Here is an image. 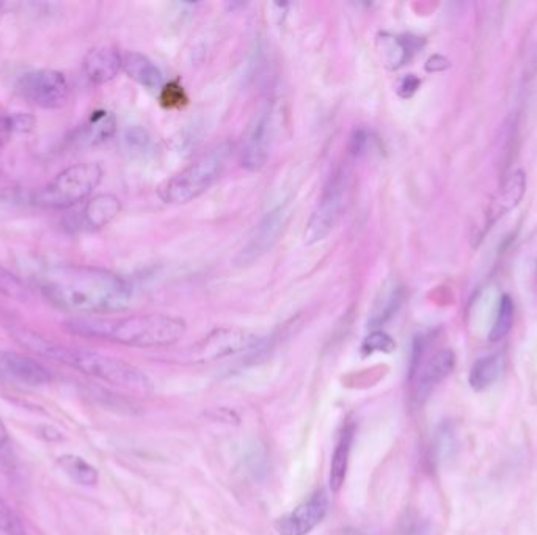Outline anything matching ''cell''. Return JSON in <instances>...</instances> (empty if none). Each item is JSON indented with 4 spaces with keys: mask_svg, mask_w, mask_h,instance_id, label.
<instances>
[{
    "mask_svg": "<svg viewBox=\"0 0 537 535\" xmlns=\"http://www.w3.org/2000/svg\"><path fill=\"white\" fill-rule=\"evenodd\" d=\"M41 292L57 308L85 316L121 313L132 300L131 286L117 273L77 264L46 270Z\"/></svg>",
    "mask_w": 537,
    "mask_h": 535,
    "instance_id": "cell-1",
    "label": "cell"
},
{
    "mask_svg": "<svg viewBox=\"0 0 537 535\" xmlns=\"http://www.w3.org/2000/svg\"><path fill=\"white\" fill-rule=\"evenodd\" d=\"M11 335L16 339V343L33 354L70 366L92 379L101 380L140 396H147L153 391L150 377L128 361L99 354L95 350L55 343L52 339L44 338L27 328H13Z\"/></svg>",
    "mask_w": 537,
    "mask_h": 535,
    "instance_id": "cell-2",
    "label": "cell"
},
{
    "mask_svg": "<svg viewBox=\"0 0 537 535\" xmlns=\"http://www.w3.org/2000/svg\"><path fill=\"white\" fill-rule=\"evenodd\" d=\"M74 335L103 339L128 347H165L178 343L186 333V322L165 314L128 317H77L66 322Z\"/></svg>",
    "mask_w": 537,
    "mask_h": 535,
    "instance_id": "cell-3",
    "label": "cell"
},
{
    "mask_svg": "<svg viewBox=\"0 0 537 535\" xmlns=\"http://www.w3.org/2000/svg\"><path fill=\"white\" fill-rule=\"evenodd\" d=\"M233 154V145L223 142L203 154L200 159L184 168L183 172L170 178L161 187V198L165 203L187 204L208 192L225 172Z\"/></svg>",
    "mask_w": 537,
    "mask_h": 535,
    "instance_id": "cell-4",
    "label": "cell"
},
{
    "mask_svg": "<svg viewBox=\"0 0 537 535\" xmlns=\"http://www.w3.org/2000/svg\"><path fill=\"white\" fill-rule=\"evenodd\" d=\"M103 179V168L96 162H82L63 170L35 197L41 208L66 209L92 195Z\"/></svg>",
    "mask_w": 537,
    "mask_h": 535,
    "instance_id": "cell-5",
    "label": "cell"
},
{
    "mask_svg": "<svg viewBox=\"0 0 537 535\" xmlns=\"http://www.w3.org/2000/svg\"><path fill=\"white\" fill-rule=\"evenodd\" d=\"M351 172L348 165H340L333 170L322 189L315 211L305 228V244L313 245L324 241L340 222L346 200H348Z\"/></svg>",
    "mask_w": 537,
    "mask_h": 535,
    "instance_id": "cell-6",
    "label": "cell"
},
{
    "mask_svg": "<svg viewBox=\"0 0 537 535\" xmlns=\"http://www.w3.org/2000/svg\"><path fill=\"white\" fill-rule=\"evenodd\" d=\"M426 350V341L423 338L417 339L413 347L412 366H410V382H412V399L415 404H423L435 386L440 385L443 380L451 374L454 369L453 350H437L429 358H423Z\"/></svg>",
    "mask_w": 537,
    "mask_h": 535,
    "instance_id": "cell-7",
    "label": "cell"
},
{
    "mask_svg": "<svg viewBox=\"0 0 537 535\" xmlns=\"http://www.w3.org/2000/svg\"><path fill=\"white\" fill-rule=\"evenodd\" d=\"M277 132V110L274 102H267L255 113L242 142L241 162L247 172H260L271 156L272 143Z\"/></svg>",
    "mask_w": 537,
    "mask_h": 535,
    "instance_id": "cell-8",
    "label": "cell"
},
{
    "mask_svg": "<svg viewBox=\"0 0 537 535\" xmlns=\"http://www.w3.org/2000/svg\"><path fill=\"white\" fill-rule=\"evenodd\" d=\"M16 91L32 106L44 110L62 109L70 98V87L55 70L27 71L16 82Z\"/></svg>",
    "mask_w": 537,
    "mask_h": 535,
    "instance_id": "cell-9",
    "label": "cell"
},
{
    "mask_svg": "<svg viewBox=\"0 0 537 535\" xmlns=\"http://www.w3.org/2000/svg\"><path fill=\"white\" fill-rule=\"evenodd\" d=\"M263 344V339L255 333L239 328H219L209 333L200 343L190 350V358L195 363H209L230 355L242 354L256 349Z\"/></svg>",
    "mask_w": 537,
    "mask_h": 535,
    "instance_id": "cell-10",
    "label": "cell"
},
{
    "mask_svg": "<svg viewBox=\"0 0 537 535\" xmlns=\"http://www.w3.org/2000/svg\"><path fill=\"white\" fill-rule=\"evenodd\" d=\"M286 220H288V212L285 206H278L267 212L260 223L253 228L252 234L239 252L236 266H252L255 261L271 252L285 230Z\"/></svg>",
    "mask_w": 537,
    "mask_h": 535,
    "instance_id": "cell-11",
    "label": "cell"
},
{
    "mask_svg": "<svg viewBox=\"0 0 537 535\" xmlns=\"http://www.w3.org/2000/svg\"><path fill=\"white\" fill-rule=\"evenodd\" d=\"M0 380L13 385L37 388L48 385L52 380V374L35 358L13 350L0 349Z\"/></svg>",
    "mask_w": 537,
    "mask_h": 535,
    "instance_id": "cell-12",
    "label": "cell"
},
{
    "mask_svg": "<svg viewBox=\"0 0 537 535\" xmlns=\"http://www.w3.org/2000/svg\"><path fill=\"white\" fill-rule=\"evenodd\" d=\"M329 510V496L326 490H316L304 503L299 504L293 512L277 521L280 535H307L326 518Z\"/></svg>",
    "mask_w": 537,
    "mask_h": 535,
    "instance_id": "cell-13",
    "label": "cell"
},
{
    "mask_svg": "<svg viewBox=\"0 0 537 535\" xmlns=\"http://www.w3.org/2000/svg\"><path fill=\"white\" fill-rule=\"evenodd\" d=\"M123 70V55L109 46L92 49L85 55L84 73L88 81L96 85L114 81Z\"/></svg>",
    "mask_w": 537,
    "mask_h": 535,
    "instance_id": "cell-14",
    "label": "cell"
},
{
    "mask_svg": "<svg viewBox=\"0 0 537 535\" xmlns=\"http://www.w3.org/2000/svg\"><path fill=\"white\" fill-rule=\"evenodd\" d=\"M123 70L132 81L148 90H158L164 84V76L158 66L139 52H128L123 55Z\"/></svg>",
    "mask_w": 537,
    "mask_h": 535,
    "instance_id": "cell-15",
    "label": "cell"
},
{
    "mask_svg": "<svg viewBox=\"0 0 537 535\" xmlns=\"http://www.w3.org/2000/svg\"><path fill=\"white\" fill-rule=\"evenodd\" d=\"M121 203L112 193H101L85 204L82 211V223L90 230H99L109 225L120 214Z\"/></svg>",
    "mask_w": 537,
    "mask_h": 535,
    "instance_id": "cell-16",
    "label": "cell"
},
{
    "mask_svg": "<svg viewBox=\"0 0 537 535\" xmlns=\"http://www.w3.org/2000/svg\"><path fill=\"white\" fill-rule=\"evenodd\" d=\"M355 427L348 424L338 438L337 448L333 451L332 463H330V488L333 493H338L346 481L348 474L349 457H351L352 443H354Z\"/></svg>",
    "mask_w": 537,
    "mask_h": 535,
    "instance_id": "cell-17",
    "label": "cell"
},
{
    "mask_svg": "<svg viewBox=\"0 0 537 535\" xmlns=\"http://www.w3.org/2000/svg\"><path fill=\"white\" fill-rule=\"evenodd\" d=\"M404 302V289L398 284H390L380 291L379 297L374 302L373 310L369 314L368 327L371 330L384 327L391 317L398 313Z\"/></svg>",
    "mask_w": 537,
    "mask_h": 535,
    "instance_id": "cell-18",
    "label": "cell"
},
{
    "mask_svg": "<svg viewBox=\"0 0 537 535\" xmlns=\"http://www.w3.org/2000/svg\"><path fill=\"white\" fill-rule=\"evenodd\" d=\"M380 44H382L385 62L390 68L396 70V68L412 59V55L423 46V40L418 37H410V35H407V37L382 35Z\"/></svg>",
    "mask_w": 537,
    "mask_h": 535,
    "instance_id": "cell-19",
    "label": "cell"
},
{
    "mask_svg": "<svg viewBox=\"0 0 537 535\" xmlns=\"http://www.w3.org/2000/svg\"><path fill=\"white\" fill-rule=\"evenodd\" d=\"M503 371H505V355L494 354L479 358L470 371V385L476 391L486 390L500 379Z\"/></svg>",
    "mask_w": 537,
    "mask_h": 535,
    "instance_id": "cell-20",
    "label": "cell"
},
{
    "mask_svg": "<svg viewBox=\"0 0 537 535\" xmlns=\"http://www.w3.org/2000/svg\"><path fill=\"white\" fill-rule=\"evenodd\" d=\"M115 129H117V120H115L114 113L98 110L82 128L79 139L87 145H98L110 139L115 134Z\"/></svg>",
    "mask_w": 537,
    "mask_h": 535,
    "instance_id": "cell-21",
    "label": "cell"
},
{
    "mask_svg": "<svg viewBox=\"0 0 537 535\" xmlns=\"http://www.w3.org/2000/svg\"><path fill=\"white\" fill-rule=\"evenodd\" d=\"M57 463H59L60 470L76 484L82 485V487H95L98 484V470L79 455H62Z\"/></svg>",
    "mask_w": 537,
    "mask_h": 535,
    "instance_id": "cell-22",
    "label": "cell"
},
{
    "mask_svg": "<svg viewBox=\"0 0 537 535\" xmlns=\"http://www.w3.org/2000/svg\"><path fill=\"white\" fill-rule=\"evenodd\" d=\"M525 187H527V181H525V175H523L522 170L511 173L503 187H501L497 201H495L497 214L503 215L505 212L511 211L512 208H516L517 204L522 200Z\"/></svg>",
    "mask_w": 537,
    "mask_h": 535,
    "instance_id": "cell-23",
    "label": "cell"
},
{
    "mask_svg": "<svg viewBox=\"0 0 537 535\" xmlns=\"http://www.w3.org/2000/svg\"><path fill=\"white\" fill-rule=\"evenodd\" d=\"M512 322H514V302L508 294L501 295L497 317L489 335L490 341L498 343L501 339H505L511 332Z\"/></svg>",
    "mask_w": 537,
    "mask_h": 535,
    "instance_id": "cell-24",
    "label": "cell"
},
{
    "mask_svg": "<svg viewBox=\"0 0 537 535\" xmlns=\"http://www.w3.org/2000/svg\"><path fill=\"white\" fill-rule=\"evenodd\" d=\"M123 143H125L126 151H129L132 156L145 157L154 151L153 140L142 128L128 129L123 135Z\"/></svg>",
    "mask_w": 537,
    "mask_h": 535,
    "instance_id": "cell-25",
    "label": "cell"
},
{
    "mask_svg": "<svg viewBox=\"0 0 537 535\" xmlns=\"http://www.w3.org/2000/svg\"><path fill=\"white\" fill-rule=\"evenodd\" d=\"M0 294L5 295L8 299L18 300V302H26L29 299V291L26 284L22 283L15 273L0 266Z\"/></svg>",
    "mask_w": 537,
    "mask_h": 535,
    "instance_id": "cell-26",
    "label": "cell"
},
{
    "mask_svg": "<svg viewBox=\"0 0 537 535\" xmlns=\"http://www.w3.org/2000/svg\"><path fill=\"white\" fill-rule=\"evenodd\" d=\"M0 531L5 535H27L26 525L7 501L0 498Z\"/></svg>",
    "mask_w": 537,
    "mask_h": 535,
    "instance_id": "cell-27",
    "label": "cell"
},
{
    "mask_svg": "<svg viewBox=\"0 0 537 535\" xmlns=\"http://www.w3.org/2000/svg\"><path fill=\"white\" fill-rule=\"evenodd\" d=\"M362 349L366 355L374 354V352L391 354L396 349V343L387 333L380 332V330H373V333L365 339Z\"/></svg>",
    "mask_w": 537,
    "mask_h": 535,
    "instance_id": "cell-28",
    "label": "cell"
},
{
    "mask_svg": "<svg viewBox=\"0 0 537 535\" xmlns=\"http://www.w3.org/2000/svg\"><path fill=\"white\" fill-rule=\"evenodd\" d=\"M369 142H371V139H369L368 131L366 129H357L352 135L351 153L357 157L362 156L368 151Z\"/></svg>",
    "mask_w": 537,
    "mask_h": 535,
    "instance_id": "cell-29",
    "label": "cell"
},
{
    "mask_svg": "<svg viewBox=\"0 0 537 535\" xmlns=\"http://www.w3.org/2000/svg\"><path fill=\"white\" fill-rule=\"evenodd\" d=\"M420 85V79H418L417 76H413V74L402 77L398 84V95L401 96V98H412V96L417 93Z\"/></svg>",
    "mask_w": 537,
    "mask_h": 535,
    "instance_id": "cell-30",
    "label": "cell"
},
{
    "mask_svg": "<svg viewBox=\"0 0 537 535\" xmlns=\"http://www.w3.org/2000/svg\"><path fill=\"white\" fill-rule=\"evenodd\" d=\"M401 535H434V532H432V526L429 525L428 521L415 518L404 526Z\"/></svg>",
    "mask_w": 537,
    "mask_h": 535,
    "instance_id": "cell-31",
    "label": "cell"
},
{
    "mask_svg": "<svg viewBox=\"0 0 537 535\" xmlns=\"http://www.w3.org/2000/svg\"><path fill=\"white\" fill-rule=\"evenodd\" d=\"M15 134L13 126H11V117H0V153L4 150V146L7 145L10 135Z\"/></svg>",
    "mask_w": 537,
    "mask_h": 535,
    "instance_id": "cell-32",
    "label": "cell"
},
{
    "mask_svg": "<svg viewBox=\"0 0 537 535\" xmlns=\"http://www.w3.org/2000/svg\"><path fill=\"white\" fill-rule=\"evenodd\" d=\"M450 66V62L442 57V55H434L429 59L428 65H426V70L431 71V73H437V71L446 70Z\"/></svg>",
    "mask_w": 537,
    "mask_h": 535,
    "instance_id": "cell-33",
    "label": "cell"
},
{
    "mask_svg": "<svg viewBox=\"0 0 537 535\" xmlns=\"http://www.w3.org/2000/svg\"><path fill=\"white\" fill-rule=\"evenodd\" d=\"M341 535H365V534H362V532L357 531V529L349 528V529H344L343 534Z\"/></svg>",
    "mask_w": 537,
    "mask_h": 535,
    "instance_id": "cell-34",
    "label": "cell"
},
{
    "mask_svg": "<svg viewBox=\"0 0 537 535\" xmlns=\"http://www.w3.org/2000/svg\"><path fill=\"white\" fill-rule=\"evenodd\" d=\"M2 10H4V4H2V2H0V13H2Z\"/></svg>",
    "mask_w": 537,
    "mask_h": 535,
    "instance_id": "cell-35",
    "label": "cell"
}]
</instances>
